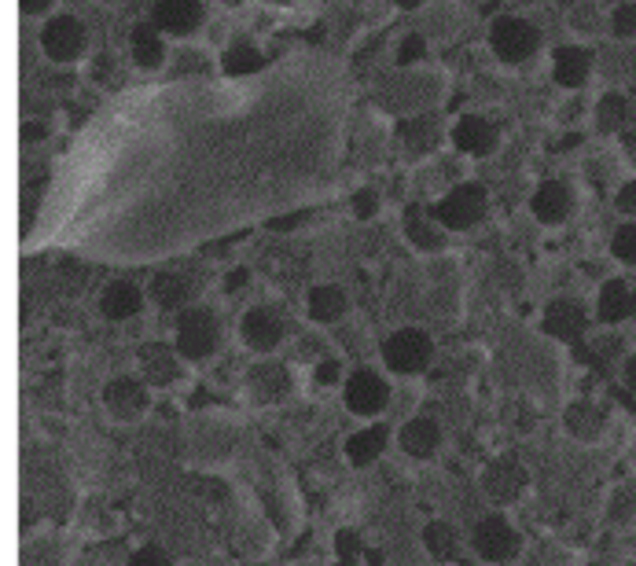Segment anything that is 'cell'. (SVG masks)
Listing matches in <instances>:
<instances>
[{
  "mask_svg": "<svg viewBox=\"0 0 636 566\" xmlns=\"http://www.w3.org/2000/svg\"><path fill=\"white\" fill-rule=\"evenodd\" d=\"M431 350H434L431 339H427L420 328H401L394 331L387 339V346H383V361L390 364V372L412 375V372H420V368H427Z\"/></svg>",
  "mask_w": 636,
  "mask_h": 566,
  "instance_id": "cell-1",
  "label": "cell"
},
{
  "mask_svg": "<svg viewBox=\"0 0 636 566\" xmlns=\"http://www.w3.org/2000/svg\"><path fill=\"white\" fill-rule=\"evenodd\" d=\"M217 339H221V328H217L214 313H206V309H188V313H181V320H177V350H181L184 357L199 361L206 353H214Z\"/></svg>",
  "mask_w": 636,
  "mask_h": 566,
  "instance_id": "cell-2",
  "label": "cell"
},
{
  "mask_svg": "<svg viewBox=\"0 0 636 566\" xmlns=\"http://www.w3.org/2000/svg\"><path fill=\"white\" fill-rule=\"evenodd\" d=\"M482 214H486V188L482 184H460L434 206V217L445 228H471L478 225Z\"/></svg>",
  "mask_w": 636,
  "mask_h": 566,
  "instance_id": "cell-3",
  "label": "cell"
},
{
  "mask_svg": "<svg viewBox=\"0 0 636 566\" xmlns=\"http://www.w3.org/2000/svg\"><path fill=\"white\" fill-rule=\"evenodd\" d=\"M537 30L526 19H497L489 30V45L504 63H523L526 56H534L537 48Z\"/></svg>",
  "mask_w": 636,
  "mask_h": 566,
  "instance_id": "cell-4",
  "label": "cell"
},
{
  "mask_svg": "<svg viewBox=\"0 0 636 566\" xmlns=\"http://www.w3.org/2000/svg\"><path fill=\"white\" fill-rule=\"evenodd\" d=\"M471 541H475V552L482 555V559H489V563H504V559H512V555L519 552V533L500 519V515H489V519L478 522Z\"/></svg>",
  "mask_w": 636,
  "mask_h": 566,
  "instance_id": "cell-5",
  "label": "cell"
},
{
  "mask_svg": "<svg viewBox=\"0 0 636 566\" xmlns=\"http://www.w3.org/2000/svg\"><path fill=\"white\" fill-rule=\"evenodd\" d=\"M41 45H45V52L52 59L67 63V59H74L81 48H85V30H81L78 19L63 15V19H52V23L45 26V34H41Z\"/></svg>",
  "mask_w": 636,
  "mask_h": 566,
  "instance_id": "cell-6",
  "label": "cell"
},
{
  "mask_svg": "<svg viewBox=\"0 0 636 566\" xmlns=\"http://www.w3.org/2000/svg\"><path fill=\"white\" fill-rule=\"evenodd\" d=\"M346 405H350V412H357V416L383 412V405H387V383L375 372H357L350 379V386H346Z\"/></svg>",
  "mask_w": 636,
  "mask_h": 566,
  "instance_id": "cell-7",
  "label": "cell"
},
{
  "mask_svg": "<svg viewBox=\"0 0 636 566\" xmlns=\"http://www.w3.org/2000/svg\"><path fill=\"white\" fill-rule=\"evenodd\" d=\"M585 324H589L585 309H581L578 302H570V298H559V302H552V306L545 309V331L552 339H563V342L581 339Z\"/></svg>",
  "mask_w": 636,
  "mask_h": 566,
  "instance_id": "cell-8",
  "label": "cell"
},
{
  "mask_svg": "<svg viewBox=\"0 0 636 566\" xmlns=\"http://www.w3.org/2000/svg\"><path fill=\"white\" fill-rule=\"evenodd\" d=\"M243 339L254 346V350H276L280 339H284V320L276 317L273 309H250L243 317Z\"/></svg>",
  "mask_w": 636,
  "mask_h": 566,
  "instance_id": "cell-9",
  "label": "cell"
},
{
  "mask_svg": "<svg viewBox=\"0 0 636 566\" xmlns=\"http://www.w3.org/2000/svg\"><path fill=\"white\" fill-rule=\"evenodd\" d=\"M203 19L199 0H155V26L170 34H192Z\"/></svg>",
  "mask_w": 636,
  "mask_h": 566,
  "instance_id": "cell-10",
  "label": "cell"
},
{
  "mask_svg": "<svg viewBox=\"0 0 636 566\" xmlns=\"http://www.w3.org/2000/svg\"><path fill=\"white\" fill-rule=\"evenodd\" d=\"M103 401H107V408H111V416L137 419L140 412H144V405H148V394H144V386L133 383V379H114V383L107 386Z\"/></svg>",
  "mask_w": 636,
  "mask_h": 566,
  "instance_id": "cell-11",
  "label": "cell"
},
{
  "mask_svg": "<svg viewBox=\"0 0 636 566\" xmlns=\"http://www.w3.org/2000/svg\"><path fill=\"white\" fill-rule=\"evenodd\" d=\"M453 140H456V148L467 151V155H489L493 144H497V133H493V125H489L486 118L467 114V118H460V125H456Z\"/></svg>",
  "mask_w": 636,
  "mask_h": 566,
  "instance_id": "cell-12",
  "label": "cell"
},
{
  "mask_svg": "<svg viewBox=\"0 0 636 566\" xmlns=\"http://www.w3.org/2000/svg\"><path fill=\"white\" fill-rule=\"evenodd\" d=\"M534 214L541 217V221H548V225H556V221H563V217L570 214V206H574V199H570V188L559 181H545L541 188H537L534 195Z\"/></svg>",
  "mask_w": 636,
  "mask_h": 566,
  "instance_id": "cell-13",
  "label": "cell"
},
{
  "mask_svg": "<svg viewBox=\"0 0 636 566\" xmlns=\"http://www.w3.org/2000/svg\"><path fill=\"white\" fill-rule=\"evenodd\" d=\"M596 309H600V320H607V324H618V320H625L636 309V295L629 291V287H625L622 280H611V283H603Z\"/></svg>",
  "mask_w": 636,
  "mask_h": 566,
  "instance_id": "cell-14",
  "label": "cell"
},
{
  "mask_svg": "<svg viewBox=\"0 0 636 566\" xmlns=\"http://www.w3.org/2000/svg\"><path fill=\"white\" fill-rule=\"evenodd\" d=\"M589 67H592V59L585 48L563 45L556 52V81L559 85H567V89H578L581 81L589 78Z\"/></svg>",
  "mask_w": 636,
  "mask_h": 566,
  "instance_id": "cell-15",
  "label": "cell"
},
{
  "mask_svg": "<svg viewBox=\"0 0 636 566\" xmlns=\"http://www.w3.org/2000/svg\"><path fill=\"white\" fill-rule=\"evenodd\" d=\"M526 475H523V467L515 464V460H497V464L486 471V489H489V497H497V500H512L519 489H523Z\"/></svg>",
  "mask_w": 636,
  "mask_h": 566,
  "instance_id": "cell-16",
  "label": "cell"
},
{
  "mask_svg": "<svg viewBox=\"0 0 636 566\" xmlns=\"http://www.w3.org/2000/svg\"><path fill=\"white\" fill-rule=\"evenodd\" d=\"M438 438H442V431H438L434 419H409L405 431H401V449L412 456H431L438 449Z\"/></svg>",
  "mask_w": 636,
  "mask_h": 566,
  "instance_id": "cell-17",
  "label": "cell"
},
{
  "mask_svg": "<svg viewBox=\"0 0 636 566\" xmlns=\"http://www.w3.org/2000/svg\"><path fill=\"white\" fill-rule=\"evenodd\" d=\"M100 309L107 313L111 320H129L140 313V291L133 283H111L107 291H103V302Z\"/></svg>",
  "mask_w": 636,
  "mask_h": 566,
  "instance_id": "cell-18",
  "label": "cell"
},
{
  "mask_svg": "<svg viewBox=\"0 0 636 566\" xmlns=\"http://www.w3.org/2000/svg\"><path fill=\"white\" fill-rule=\"evenodd\" d=\"M346 313V295H342L339 287H313L309 291V317L320 320V324H331V320H339Z\"/></svg>",
  "mask_w": 636,
  "mask_h": 566,
  "instance_id": "cell-19",
  "label": "cell"
},
{
  "mask_svg": "<svg viewBox=\"0 0 636 566\" xmlns=\"http://www.w3.org/2000/svg\"><path fill=\"white\" fill-rule=\"evenodd\" d=\"M383 445H387V427H368V431L353 434L350 442H346V453L357 467L372 464L375 456L383 453Z\"/></svg>",
  "mask_w": 636,
  "mask_h": 566,
  "instance_id": "cell-20",
  "label": "cell"
},
{
  "mask_svg": "<svg viewBox=\"0 0 636 566\" xmlns=\"http://www.w3.org/2000/svg\"><path fill=\"white\" fill-rule=\"evenodd\" d=\"M188 291H192L188 280H184V276H173V272H162V276H155V283H151V298H155V306L162 309L184 306Z\"/></svg>",
  "mask_w": 636,
  "mask_h": 566,
  "instance_id": "cell-21",
  "label": "cell"
},
{
  "mask_svg": "<svg viewBox=\"0 0 636 566\" xmlns=\"http://www.w3.org/2000/svg\"><path fill=\"white\" fill-rule=\"evenodd\" d=\"M250 386L262 401H276V397L287 394V375L280 364H258L254 375H250Z\"/></svg>",
  "mask_w": 636,
  "mask_h": 566,
  "instance_id": "cell-22",
  "label": "cell"
},
{
  "mask_svg": "<svg viewBox=\"0 0 636 566\" xmlns=\"http://www.w3.org/2000/svg\"><path fill=\"white\" fill-rule=\"evenodd\" d=\"M133 56L140 67H159L162 63V37L155 34V23H140L133 30Z\"/></svg>",
  "mask_w": 636,
  "mask_h": 566,
  "instance_id": "cell-23",
  "label": "cell"
},
{
  "mask_svg": "<svg viewBox=\"0 0 636 566\" xmlns=\"http://www.w3.org/2000/svg\"><path fill=\"white\" fill-rule=\"evenodd\" d=\"M221 67H225L228 74H250V70L262 67V52L250 45V41H236L232 48H225Z\"/></svg>",
  "mask_w": 636,
  "mask_h": 566,
  "instance_id": "cell-24",
  "label": "cell"
},
{
  "mask_svg": "<svg viewBox=\"0 0 636 566\" xmlns=\"http://www.w3.org/2000/svg\"><path fill=\"white\" fill-rule=\"evenodd\" d=\"M423 544H427V552L434 559H453L456 555V533L449 522H427V530H423Z\"/></svg>",
  "mask_w": 636,
  "mask_h": 566,
  "instance_id": "cell-25",
  "label": "cell"
},
{
  "mask_svg": "<svg viewBox=\"0 0 636 566\" xmlns=\"http://www.w3.org/2000/svg\"><path fill=\"white\" fill-rule=\"evenodd\" d=\"M144 368H148V379L155 386L173 383V375H177V364H173V357L162 350V346H155V350H144Z\"/></svg>",
  "mask_w": 636,
  "mask_h": 566,
  "instance_id": "cell-26",
  "label": "cell"
},
{
  "mask_svg": "<svg viewBox=\"0 0 636 566\" xmlns=\"http://www.w3.org/2000/svg\"><path fill=\"white\" fill-rule=\"evenodd\" d=\"M596 118H600L603 129H618V125H625V118H629V100H625V96H614V92L603 96Z\"/></svg>",
  "mask_w": 636,
  "mask_h": 566,
  "instance_id": "cell-27",
  "label": "cell"
},
{
  "mask_svg": "<svg viewBox=\"0 0 636 566\" xmlns=\"http://www.w3.org/2000/svg\"><path fill=\"white\" fill-rule=\"evenodd\" d=\"M409 239L416 243V247H423V250L442 247V232H434V228L427 225V221H420L416 214L409 217Z\"/></svg>",
  "mask_w": 636,
  "mask_h": 566,
  "instance_id": "cell-28",
  "label": "cell"
},
{
  "mask_svg": "<svg viewBox=\"0 0 636 566\" xmlns=\"http://www.w3.org/2000/svg\"><path fill=\"white\" fill-rule=\"evenodd\" d=\"M611 250H614V258H622V261H629V265H636V225L618 228V232H614Z\"/></svg>",
  "mask_w": 636,
  "mask_h": 566,
  "instance_id": "cell-29",
  "label": "cell"
},
{
  "mask_svg": "<svg viewBox=\"0 0 636 566\" xmlns=\"http://www.w3.org/2000/svg\"><path fill=\"white\" fill-rule=\"evenodd\" d=\"M129 566H170V555L162 552L159 544H148V548H140V552H133Z\"/></svg>",
  "mask_w": 636,
  "mask_h": 566,
  "instance_id": "cell-30",
  "label": "cell"
},
{
  "mask_svg": "<svg viewBox=\"0 0 636 566\" xmlns=\"http://www.w3.org/2000/svg\"><path fill=\"white\" fill-rule=\"evenodd\" d=\"M614 30H618L622 37L636 34V4H622V8L614 12Z\"/></svg>",
  "mask_w": 636,
  "mask_h": 566,
  "instance_id": "cell-31",
  "label": "cell"
},
{
  "mask_svg": "<svg viewBox=\"0 0 636 566\" xmlns=\"http://www.w3.org/2000/svg\"><path fill=\"white\" fill-rule=\"evenodd\" d=\"M423 56V37H405L401 41V52H398V63H412V59H420Z\"/></svg>",
  "mask_w": 636,
  "mask_h": 566,
  "instance_id": "cell-32",
  "label": "cell"
},
{
  "mask_svg": "<svg viewBox=\"0 0 636 566\" xmlns=\"http://www.w3.org/2000/svg\"><path fill=\"white\" fill-rule=\"evenodd\" d=\"M618 210H622V214H633L636 217V181H629L622 192H618Z\"/></svg>",
  "mask_w": 636,
  "mask_h": 566,
  "instance_id": "cell-33",
  "label": "cell"
},
{
  "mask_svg": "<svg viewBox=\"0 0 636 566\" xmlns=\"http://www.w3.org/2000/svg\"><path fill=\"white\" fill-rule=\"evenodd\" d=\"M353 210H357V217H372L375 214V192L357 195V199H353Z\"/></svg>",
  "mask_w": 636,
  "mask_h": 566,
  "instance_id": "cell-34",
  "label": "cell"
},
{
  "mask_svg": "<svg viewBox=\"0 0 636 566\" xmlns=\"http://www.w3.org/2000/svg\"><path fill=\"white\" fill-rule=\"evenodd\" d=\"M335 379H339V364H335V361L320 364V368H317V383L328 386V383H335Z\"/></svg>",
  "mask_w": 636,
  "mask_h": 566,
  "instance_id": "cell-35",
  "label": "cell"
},
{
  "mask_svg": "<svg viewBox=\"0 0 636 566\" xmlns=\"http://www.w3.org/2000/svg\"><path fill=\"white\" fill-rule=\"evenodd\" d=\"M19 4H23V12H30V15L45 12V8H48V0H19Z\"/></svg>",
  "mask_w": 636,
  "mask_h": 566,
  "instance_id": "cell-36",
  "label": "cell"
},
{
  "mask_svg": "<svg viewBox=\"0 0 636 566\" xmlns=\"http://www.w3.org/2000/svg\"><path fill=\"white\" fill-rule=\"evenodd\" d=\"M243 280H247V272H232V280H228V291H236Z\"/></svg>",
  "mask_w": 636,
  "mask_h": 566,
  "instance_id": "cell-37",
  "label": "cell"
},
{
  "mask_svg": "<svg viewBox=\"0 0 636 566\" xmlns=\"http://www.w3.org/2000/svg\"><path fill=\"white\" fill-rule=\"evenodd\" d=\"M629 383L636 386V357H633V361H629Z\"/></svg>",
  "mask_w": 636,
  "mask_h": 566,
  "instance_id": "cell-38",
  "label": "cell"
},
{
  "mask_svg": "<svg viewBox=\"0 0 636 566\" xmlns=\"http://www.w3.org/2000/svg\"><path fill=\"white\" fill-rule=\"evenodd\" d=\"M401 8H416V4H420V0H398Z\"/></svg>",
  "mask_w": 636,
  "mask_h": 566,
  "instance_id": "cell-39",
  "label": "cell"
},
{
  "mask_svg": "<svg viewBox=\"0 0 636 566\" xmlns=\"http://www.w3.org/2000/svg\"><path fill=\"white\" fill-rule=\"evenodd\" d=\"M629 151H633V155H636V133L629 136Z\"/></svg>",
  "mask_w": 636,
  "mask_h": 566,
  "instance_id": "cell-40",
  "label": "cell"
}]
</instances>
